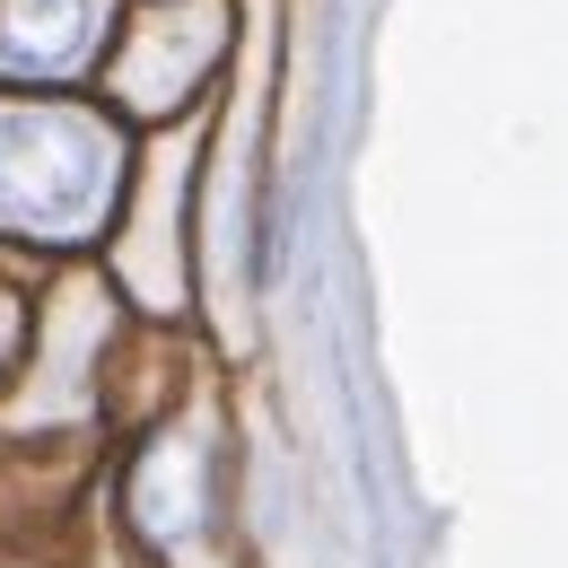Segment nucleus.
I'll return each instance as SVG.
<instances>
[{
  "instance_id": "obj_1",
  "label": "nucleus",
  "mask_w": 568,
  "mask_h": 568,
  "mask_svg": "<svg viewBox=\"0 0 568 568\" xmlns=\"http://www.w3.org/2000/svg\"><path fill=\"white\" fill-rule=\"evenodd\" d=\"M123 193V132L71 105L0 114V227L27 236H97Z\"/></svg>"
},
{
  "instance_id": "obj_2",
  "label": "nucleus",
  "mask_w": 568,
  "mask_h": 568,
  "mask_svg": "<svg viewBox=\"0 0 568 568\" xmlns=\"http://www.w3.org/2000/svg\"><path fill=\"white\" fill-rule=\"evenodd\" d=\"M219 44H227V18H219L211 0H193V9H158L141 36H132L114 88H123L141 114H166V105H184V97L211 79Z\"/></svg>"
},
{
  "instance_id": "obj_3",
  "label": "nucleus",
  "mask_w": 568,
  "mask_h": 568,
  "mask_svg": "<svg viewBox=\"0 0 568 568\" xmlns=\"http://www.w3.org/2000/svg\"><path fill=\"white\" fill-rule=\"evenodd\" d=\"M105 0H0V71L9 79H71L105 44Z\"/></svg>"
}]
</instances>
